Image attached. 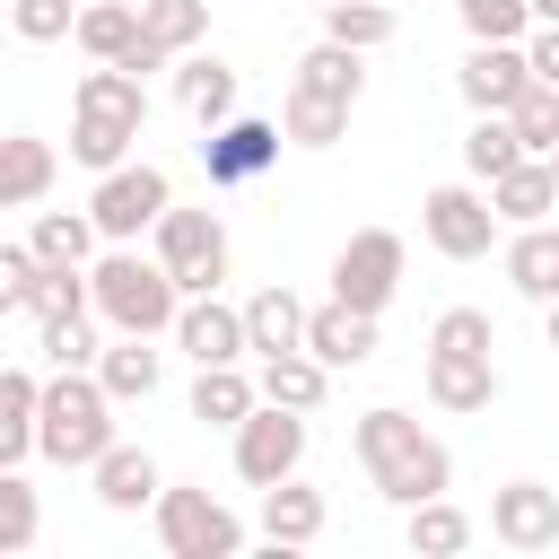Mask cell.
I'll return each mask as SVG.
<instances>
[{"label": "cell", "instance_id": "obj_42", "mask_svg": "<svg viewBox=\"0 0 559 559\" xmlns=\"http://www.w3.org/2000/svg\"><path fill=\"white\" fill-rule=\"evenodd\" d=\"M524 61H533V79H542V87H559V26H542V35L524 44Z\"/></svg>", "mask_w": 559, "mask_h": 559}, {"label": "cell", "instance_id": "obj_24", "mask_svg": "<svg viewBox=\"0 0 559 559\" xmlns=\"http://www.w3.org/2000/svg\"><path fill=\"white\" fill-rule=\"evenodd\" d=\"M253 384H262V402H288V411H314V402L332 393V367H323L314 349H271Z\"/></svg>", "mask_w": 559, "mask_h": 559}, {"label": "cell", "instance_id": "obj_30", "mask_svg": "<svg viewBox=\"0 0 559 559\" xmlns=\"http://www.w3.org/2000/svg\"><path fill=\"white\" fill-rule=\"evenodd\" d=\"M35 402H44V384L26 367H0V472L35 454Z\"/></svg>", "mask_w": 559, "mask_h": 559}, {"label": "cell", "instance_id": "obj_32", "mask_svg": "<svg viewBox=\"0 0 559 559\" xmlns=\"http://www.w3.org/2000/svg\"><path fill=\"white\" fill-rule=\"evenodd\" d=\"M515 157H533V148L515 140V122H507V114H480V122L463 131V166H472V183H498Z\"/></svg>", "mask_w": 559, "mask_h": 559}, {"label": "cell", "instance_id": "obj_40", "mask_svg": "<svg viewBox=\"0 0 559 559\" xmlns=\"http://www.w3.org/2000/svg\"><path fill=\"white\" fill-rule=\"evenodd\" d=\"M9 26H17L26 44H61V35L79 26V0H9Z\"/></svg>", "mask_w": 559, "mask_h": 559}, {"label": "cell", "instance_id": "obj_28", "mask_svg": "<svg viewBox=\"0 0 559 559\" xmlns=\"http://www.w3.org/2000/svg\"><path fill=\"white\" fill-rule=\"evenodd\" d=\"M175 96H183L201 122H227V114H236V70H227L218 52H183V61H175Z\"/></svg>", "mask_w": 559, "mask_h": 559}, {"label": "cell", "instance_id": "obj_13", "mask_svg": "<svg viewBox=\"0 0 559 559\" xmlns=\"http://www.w3.org/2000/svg\"><path fill=\"white\" fill-rule=\"evenodd\" d=\"M201 35H210V0H140V35H131L122 70H131V79H148V70H166V61L201 52Z\"/></svg>", "mask_w": 559, "mask_h": 559}, {"label": "cell", "instance_id": "obj_2", "mask_svg": "<svg viewBox=\"0 0 559 559\" xmlns=\"http://www.w3.org/2000/svg\"><path fill=\"white\" fill-rule=\"evenodd\" d=\"M114 445V393L87 367H52L44 402H35V454L61 472H96V454Z\"/></svg>", "mask_w": 559, "mask_h": 559}, {"label": "cell", "instance_id": "obj_41", "mask_svg": "<svg viewBox=\"0 0 559 559\" xmlns=\"http://www.w3.org/2000/svg\"><path fill=\"white\" fill-rule=\"evenodd\" d=\"M35 245H0V314H26V297H35Z\"/></svg>", "mask_w": 559, "mask_h": 559}, {"label": "cell", "instance_id": "obj_43", "mask_svg": "<svg viewBox=\"0 0 559 559\" xmlns=\"http://www.w3.org/2000/svg\"><path fill=\"white\" fill-rule=\"evenodd\" d=\"M542 332H550V349H559V297H550V306H542Z\"/></svg>", "mask_w": 559, "mask_h": 559}, {"label": "cell", "instance_id": "obj_7", "mask_svg": "<svg viewBox=\"0 0 559 559\" xmlns=\"http://www.w3.org/2000/svg\"><path fill=\"white\" fill-rule=\"evenodd\" d=\"M148 236H157V262H166V280L183 297H210L227 280V227H218V210H175L166 201V218Z\"/></svg>", "mask_w": 559, "mask_h": 559}, {"label": "cell", "instance_id": "obj_47", "mask_svg": "<svg viewBox=\"0 0 559 559\" xmlns=\"http://www.w3.org/2000/svg\"><path fill=\"white\" fill-rule=\"evenodd\" d=\"M79 9H87V0H79Z\"/></svg>", "mask_w": 559, "mask_h": 559}, {"label": "cell", "instance_id": "obj_21", "mask_svg": "<svg viewBox=\"0 0 559 559\" xmlns=\"http://www.w3.org/2000/svg\"><path fill=\"white\" fill-rule=\"evenodd\" d=\"M52 175H61L52 140H35V131H9V140H0V210L44 201V192H52Z\"/></svg>", "mask_w": 559, "mask_h": 559}, {"label": "cell", "instance_id": "obj_3", "mask_svg": "<svg viewBox=\"0 0 559 559\" xmlns=\"http://www.w3.org/2000/svg\"><path fill=\"white\" fill-rule=\"evenodd\" d=\"M140 122H148V87H140L122 61H96V70L79 79V96H70V157H79L87 175H105V166L131 157Z\"/></svg>", "mask_w": 559, "mask_h": 559}, {"label": "cell", "instance_id": "obj_4", "mask_svg": "<svg viewBox=\"0 0 559 559\" xmlns=\"http://www.w3.org/2000/svg\"><path fill=\"white\" fill-rule=\"evenodd\" d=\"M358 87H367V70H358V52L323 35L314 52H297V79H288V105H280V131H288L297 148H332V140L349 131V105H358Z\"/></svg>", "mask_w": 559, "mask_h": 559}, {"label": "cell", "instance_id": "obj_31", "mask_svg": "<svg viewBox=\"0 0 559 559\" xmlns=\"http://www.w3.org/2000/svg\"><path fill=\"white\" fill-rule=\"evenodd\" d=\"M70 35H79V52H87V61H122V52H131V35H140V9H131V0H87Z\"/></svg>", "mask_w": 559, "mask_h": 559}, {"label": "cell", "instance_id": "obj_23", "mask_svg": "<svg viewBox=\"0 0 559 559\" xmlns=\"http://www.w3.org/2000/svg\"><path fill=\"white\" fill-rule=\"evenodd\" d=\"M96 376H105L114 402H148L157 376H166V358L148 349V332H114V349H96Z\"/></svg>", "mask_w": 559, "mask_h": 559}, {"label": "cell", "instance_id": "obj_44", "mask_svg": "<svg viewBox=\"0 0 559 559\" xmlns=\"http://www.w3.org/2000/svg\"><path fill=\"white\" fill-rule=\"evenodd\" d=\"M533 17H542V26H559V0H533Z\"/></svg>", "mask_w": 559, "mask_h": 559}, {"label": "cell", "instance_id": "obj_16", "mask_svg": "<svg viewBox=\"0 0 559 559\" xmlns=\"http://www.w3.org/2000/svg\"><path fill=\"white\" fill-rule=\"evenodd\" d=\"M454 87H463L472 114H507V105L533 87V61H524V44H472L463 70H454Z\"/></svg>", "mask_w": 559, "mask_h": 559}, {"label": "cell", "instance_id": "obj_34", "mask_svg": "<svg viewBox=\"0 0 559 559\" xmlns=\"http://www.w3.org/2000/svg\"><path fill=\"white\" fill-rule=\"evenodd\" d=\"M323 35L349 52H376V44H393V9L384 0H323Z\"/></svg>", "mask_w": 559, "mask_h": 559}, {"label": "cell", "instance_id": "obj_25", "mask_svg": "<svg viewBox=\"0 0 559 559\" xmlns=\"http://www.w3.org/2000/svg\"><path fill=\"white\" fill-rule=\"evenodd\" d=\"M507 280H515V297H533V306L559 297V227H550V218H542V227H515V245H507Z\"/></svg>", "mask_w": 559, "mask_h": 559}, {"label": "cell", "instance_id": "obj_9", "mask_svg": "<svg viewBox=\"0 0 559 559\" xmlns=\"http://www.w3.org/2000/svg\"><path fill=\"white\" fill-rule=\"evenodd\" d=\"M157 542H166V559H236L245 524L210 489H157Z\"/></svg>", "mask_w": 559, "mask_h": 559}, {"label": "cell", "instance_id": "obj_10", "mask_svg": "<svg viewBox=\"0 0 559 559\" xmlns=\"http://www.w3.org/2000/svg\"><path fill=\"white\" fill-rule=\"evenodd\" d=\"M297 463H306V411H288V402H253V411L236 419V480L271 489V480H288Z\"/></svg>", "mask_w": 559, "mask_h": 559}, {"label": "cell", "instance_id": "obj_27", "mask_svg": "<svg viewBox=\"0 0 559 559\" xmlns=\"http://www.w3.org/2000/svg\"><path fill=\"white\" fill-rule=\"evenodd\" d=\"M253 402H262V384L245 376V358H236V367H201V376H192V419H201V428H236Z\"/></svg>", "mask_w": 559, "mask_h": 559}, {"label": "cell", "instance_id": "obj_11", "mask_svg": "<svg viewBox=\"0 0 559 559\" xmlns=\"http://www.w3.org/2000/svg\"><path fill=\"white\" fill-rule=\"evenodd\" d=\"M419 236H428L445 262H480V253L498 245V201L472 192V183H437V192L419 201Z\"/></svg>", "mask_w": 559, "mask_h": 559}, {"label": "cell", "instance_id": "obj_17", "mask_svg": "<svg viewBox=\"0 0 559 559\" xmlns=\"http://www.w3.org/2000/svg\"><path fill=\"white\" fill-rule=\"evenodd\" d=\"M489 533H498L507 550H550V542H559V489L507 480V489L489 498Z\"/></svg>", "mask_w": 559, "mask_h": 559}, {"label": "cell", "instance_id": "obj_38", "mask_svg": "<svg viewBox=\"0 0 559 559\" xmlns=\"http://www.w3.org/2000/svg\"><path fill=\"white\" fill-rule=\"evenodd\" d=\"M87 306H96V297H87V271H52V262L35 271V297H26L35 323H44V314H87Z\"/></svg>", "mask_w": 559, "mask_h": 559}, {"label": "cell", "instance_id": "obj_18", "mask_svg": "<svg viewBox=\"0 0 559 559\" xmlns=\"http://www.w3.org/2000/svg\"><path fill=\"white\" fill-rule=\"evenodd\" d=\"M157 489H166V480H157V454H148V445H122V437H114V445L96 454V498H105L114 515L157 507Z\"/></svg>", "mask_w": 559, "mask_h": 559}, {"label": "cell", "instance_id": "obj_12", "mask_svg": "<svg viewBox=\"0 0 559 559\" xmlns=\"http://www.w3.org/2000/svg\"><path fill=\"white\" fill-rule=\"evenodd\" d=\"M280 148H288L280 122H262V114H227V122H210V140H201V166H210L218 192H236V183H262V175L280 166Z\"/></svg>", "mask_w": 559, "mask_h": 559}, {"label": "cell", "instance_id": "obj_14", "mask_svg": "<svg viewBox=\"0 0 559 559\" xmlns=\"http://www.w3.org/2000/svg\"><path fill=\"white\" fill-rule=\"evenodd\" d=\"M175 349H183L192 367H236V358H253V341H245V306H218V288H210V297H183V314H175Z\"/></svg>", "mask_w": 559, "mask_h": 559}, {"label": "cell", "instance_id": "obj_6", "mask_svg": "<svg viewBox=\"0 0 559 559\" xmlns=\"http://www.w3.org/2000/svg\"><path fill=\"white\" fill-rule=\"evenodd\" d=\"M166 201H175V183L157 175V166H105L96 175V192H87V218H96V236L105 245H140L157 218H166Z\"/></svg>", "mask_w": 559, "mask_h": 559}, {"label": "cell", "instance_id": "obj_20", "mask_svg": "<svg viewBox=\"0 0 559 559\" xmlns=\"http://www.w3.org/2000/svg\"><path fill=\"white\" fill-rule=\"evenodd\" d=\"M306 349L323 367H367L376 358V314H349L341 297L332 306H306Z\"/></svg>", "mask_w": 559, "mask_h": 559}, {"label": "cell", "instance_id": "obj_33", "mask_svg": "<svg viewBox=\"0 0 559 559\" xmlns=\"http://www.w3.org/2000/svg\"><path fill=\"white\" fill-rule=\"evenodd\" d=\"M411 550H419V559H454V550H472V515H463L454 498H419V507H411Z\"/></svg>", "mask_w": 559, "mask_h": 559}, {"label": "cell", "instance_id": "obj_36", "mask_svg": "<svg viewBox=\"0 0 559 559\" xmlns=\"http://www.w3.org/2000/svg\"><path fill=\"white\" fill-rule=\"evenodd\" d=\"M35 533H44V498L17 480V463L0 472V550H35Z\"/></svg>", "mask_w": 559, "mask_h": 559}, {"label": "cell", "instance_id": "obj_22", "mask_svg": "<svg viewBox=\"0 0 559 559\" xmlns=\"http://www.w3.org/2000/svg\"><path fill=\"white\" fill-rule=\"evenodd\" d=\"M489 201H498V218H515V227H542V218L559 210V175H550V157H515V166L489 183Z\"/></svg>", "mask_w": 559, "mask_h": 559}, {"label": "cell", "instance_id": "obj_26", "mask_svg": "<svg viewBox=\"0 0 559 559\" xmlns=\"http://www.w3.org/2000/svg\"><path fill=\"white\" fill-rule=\"evenodd\" d=\"M245 341H253V358L306 349V306H297L288 288H253V297H245Z\"/></svg>", "mask_w": 559, "mask_h": 559}, {"label": "cell", "instance_id": "obj_19", "mask_svg": "<svg viewBox=\"0 0 559 559\" xmlns=\"http://www.w3.org/2000/svg\"><path fill=\"white\" fill-rule=\"evenodd\" d=\"M323 515H332V507H323V489H306L297 472L262 489V542H271V550H306V542L323 533Z\"/></svg>", "mask_w": 559, "mask_h": 559}, {"label": "cell", "instance_id": "obj_8", "mask_svg": "<svg viewBox=\"0 0 559 559\" xmlns=\"http://www.w3.org/2000/svg\"><path fill=\"white\" fill-rule=\"evenodd\" d=\"M402 262H411V245H402L393 227H358V236L332 253V297H341L349 314H384L393 288H402Z\"/></svg>", "mask_w": 559, "mask_h": 559}, {"label": "cell", "instance_id": "obj_1", "mask_svg": "<svg viewBox=\"0 0 559 559\" xmlns=\"http://www.w3.org/2000/svg\"><path fill=\"white\" fill-rule=\"evenodd\" d=\"M349 445H358V463H367V489L393 498V507H419V498H445V489H454V454H445L411 411H393V402L358 411Z\"/></svg>", "mask_w": 559, "mask_h": 559}, {"label": "cell", "instance_id": "obj_39", "mask_svg": "<svg viewBox=\"0 0 559 559\" xmlns=\"http://www.w3.org/2000/svg\"><path fill=\"white\" fill-rule=\"evenodd\" d=\"M44 367H96V332H87V314H44Z\"/></svg>", "mask_w": 559, "mask_h": 559}, {"label": "cell", "instance_id": "obj_35", "mask_svg": "<svg viewBox=\"0 0 559 559\" xmlns=\"http://www.w3.org/2000/svg\"><path fill=\"white\" fill-rule=\"evenodd\" d=\"M507 122H515V140H524L533 157H550V148H559V87H542V79H533V87L507 105Z\"/></svg>", "mask_w": 559, "mask_h": 559}, {"label": "cell", "instance_id": "obj_45", "mask_svg": "<svg viewBox=\"0 0 559 559\" xmlns=\"http://www.w3.org/2000/svg\"><path fill=\"white\" fill-rule=\"evenodd\" d=\"M550 175H559V148H550Z\"/></svg>", "mask_w": 559, "mask_h": 559}, {"label": "cell", "instance_id": "obj_15", "mask_svg": "<svg viewBox=\"0 0 559 559\" xmlns=\"http://www.w3.org/2000/svg\"><path fill=\"white\" fill-rule=\"evenodd\" d=\"M428 402L437 411H489L498 402V358L472 341H428Z\"/></svg>", "mask_w": 559, "mask_h": 559}, {"label": "cell", "instance_id": "obj_5", "mask_svg": "<svg viewBox=\"0 0 559 559\" xmlns=\"http://www.w3.org/2000/svg\"><path fill=\"white\" fill-rule=\"evenodd\" d=\"M87 297H96V314L114 323V332H175V314H183V288L166 280V262L157 253H131V245H114V253H96L87 262Z\"/></svg>", "mask_w": 559, "mask_h": 559}, {"label": "cell", "instance_id": "obj_46", "mask_svg": "<svg viewBox=\"0 0 559 559\" xmlns=\"http://www.w3.org/2000/svg\"><path fill=\"white\" fill-rule=\"evenodd\" d=\"M314 9H323V0H314Z\"/></svg>", "mask_w": 559, "mask_h": 559}, {"label": "cell", "instance_id": "obj_37", "mask_svg": "<svg viewBox=\"0 0 559 559\" xmlns=\"http://www.w3.org/2000/svg\"><path fill=\"white\" fill-rule=\"evenodd\" d=\"M454 17L472 26V44H524L533 0H454Z\"/></svg>", "mask_w": 559, "mask_h": 559}, {"label": "cell", "instance_id": "obj_29", "mask_svg": "<svg viewBox=\"0 0 559 559\" xmlns=\"http://www.w3.org/2000/svg\"><path fill=\"white\" fill-rule=\"evenodd\" d=\"M26 245H35V262H52V271H87V262H96V218H87V210H44Z\"/></svg>", "mask_w": 559, "mask_h": 559}]
</instances>
